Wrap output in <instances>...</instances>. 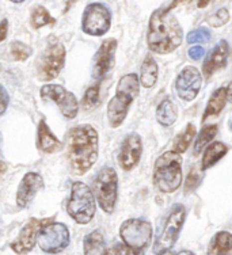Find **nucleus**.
I'll return each instance as SVG.
<instances>
[{
  "mask_svg": "<svg viewBox=\"0 0 232 255\" xmlns=\"http://www.w3.org/2000/svg\"><path fill=\"white\" fill-rule=\"evenodd\" d=\"M69 167L74 174L83 175L98 159V132L91 125H78L68 134Z\"/></svg>",
  "mask_w": 232,
  "mask_h": 255,
  "instance_id": "obj_1",
  "label": "nucleus"
},
{
  "mask_svg": "<svg viewBox=\"0 0 232 255\" xmlns=\"http://www.w3.org/2000/svg\"><path fill=\"white\" fill-rule=\"evenodd\" d=\"M183 31L177 18L167 8L151 15L148 27V48L158 54L171 53L182 44Z\"/></svg>",
  "mask_w": 232,
  "mask_h": 255,
  "instance_id": "obj_2",
  "label": "nucleus"
},
{
  "mask_svg": "<svg viewBox=\"0 0 232 255\" xmlns=\"http://www.w3.org/2000/svg\"><path fill=\"white\" fill-rule=\"evenodd\" d=\"M140 93V82L136 74H128L119 79L116 95L108 105V120L113 129L118 128L126 118L129 106Z\"/></svg>",
  "mask_w": 232,
  "mask_h": 255,
  "instance_id": "obj_3",
  "label": "nucleus"
},
{
  "mask_svg": "<svg viewBox=\"0 0 232 255\" xmlns=\"http://www.w3.org/2000/svg\"><path fill=\"white\" fill-rule=\"evenodd\" d=\"M153 183L159 190L171 194L182 183V157L175 151H167L158 157L153 170Z\"/></svg>",
  "mask_w": 232,
  "mask_h": 255,
  "instance_id": "obj_4",
  "label": "nucleus"
},
{
  "mask_svg": "<svg viewBox=\"0 0 232 255\" xmlns=\"http://www.w3.org/2000/svg\"><path fill=\"white\" fill-rule=\"evenodd\" d=\"M67 213L78 224H87L94 219V193L83 182H74L72 183L71 197H69L68 205H67Z\"/></svg>",
  "mask_w": 232,
  "mask_h": 255,
  "instance_id": "obj_5",
  "label": "nucleus"
},
{
  "mask_svg": "<svg viewBox=\"0 0 232 255\" xmlns=\"http://www.w3.org/2000/svg\"><path fill=\"white\" fill-rule=\"evenodd\" d=\"M65 64V48L57 37L50 35L38 60V78L45 82L53 80L59 76Z\"/></svg>",
  "mask_w": 232,
  "mask_h": 255,
  "instance_id": "obj_6",
  "label": "nucleus"
},
{
  "mask_svg": "<svg viewBox=\"0 0 232 255\" xmlns=\"http://www.w3.org/2000/svg\"><path fill=\"white\" fill-rule=\"evenodd\" d=\"M99 206L106 213H113L118 196V177L113 167H104L93 183Z\"/></svg>",
  "mask_w": 232,
  "mask_h": 255,
  "instance_id": "obj_7",
  "label": "nucleus"
},
{
  "mask_svg": "<svg viewBox=\"0 0 232 255\" xmlns=\"http://www.w3.org/2000/svg\"><path fill=\"white\" fill-rule=\"evenodd\" d=\"M119 236L125 246L133 250H144L152 238V227L141 219H129L119 228Z\"/></svg>",
  "mask_w": 232,
  "mask_h": 255,
  "instance_id": "obj_8",
  "label": "nucleus"
},
{
  "mask_svg": "<svg viewBox=\"0 0 232 255\" xmlns=\"http://www.w3.org/2000/svg\"><path fill=\"white\" fill-rule=\"evenodd\" d=\"M112 25L110 10L102 3H91L86 7L82 18V29L86 34L101 37L106 34Z\"/></svg>",
  "mask_w": 232,
  "mask_h": 255,
  "instance_id": "obj_9",
  "label": "nucleus"
},
{
  "mask_svg": "<svg viewBox=\"0 0 232 255\" xmlns=\"http://www.w3.org/2000/svg\"><path fill=\"white\" fill-rule=\"evenodd\" d=\"M38 246L46 254H59L64 251L69 245V231L61 223H52L40 231Z\"/></svg>",
  "mask_w": 232,
  "mask_h": 255,
  "instance_id": "obj_10",
  "label": "nucleus"
},
{
  "mask_svg": "<svg viewBox=\"0 0 232 255\" xmlns=\"http://www.w3.org/2000/svg\"><path fill=\"white\" fill-rule=\"evenodd\" d=\"M41 97L53 101L59 106L60 112L65 118L72 120L78 116L79 103H78L76 97L59 84H45L41 89Z\"/></svg>",
  "mask_w": 232,
  "mask_h": 255,
  "instance_id": "obj_11",
  "label": "nucleus"
},
{
  "mask_svg": "<svg viewBox=\"0 0 232 255\" xmlns=\"http://www.w3.org/2000/svg\"><path fill=\"white\" fill-rule=\"evenodd\" d=\"M186 217V209L183 205H177L170 213L166 226H164L162 234L158 238V241L155 243V253H160V251L170 250L177 242L179 231L182 228L183 221Z\"/></svg>",
  "mask_w": 232,
  "mask_h": 255,
  "instance_id": "obj_12",
  "label": "nucleus"
},
{
  "mask_svg": "<svg viewBox=\"0 0 232 255\" xmlns=\"http://www.w3.org/2000/svg\"><path fill=\"white\" fill-rule=\"evenodd\" d=\"M201 74L196 67H186L178 75L175 82V90L179 98L186 102H190L197 97L201 89Z\"/></svg>",
  "mask_w": 232,
  "mask_h": 255,
  "instance_id": "obj_13",
  "label": "nucleus"
},
{
  "mask_svg": "<svg viewBox=\"0 0 232 255\" xmlns=\"http://www.w3.org/2000/svg\"><path fill=\"white\" fill-rule=\"evenodd\" d=\"M50 221H52V219H45V220L31 219V220L22 228L19 236L16 238V241H14L11 243V249H12L16 254H27L29 251L33 250L35 242L38 239L40 231L42 230L46 224H49Z\"/></svg>",
  "mask_w": 232,
  "mask_h": 255,
  "instance_id": "obj_14",
  "label": "nucleus"
},
{
  "mask_svg": "<svg viewBox=\"0 0 232 255\" xmlns=\"http://www.w3.org/2000/svg\"><path fill=\"white\" fill-rule=\"evenodd\" d=\"M116 49L117 41L114 38L105 39L99 46L98 52L94 56V65H93V78L97 80L104 79L109 71L113 68L114 59H116Z\"/></svg>",
  "mask_w": 232,
  "mask_h": 255,
  "instance_id": "obj_15",
  "label": "nucleus"
},
{
  "mask_svg": "<svg viewBox=\"0 0 232 255\" xmlns=\"http://www.w3.org/2000/svg\"><path fill=\"white\" fill-rule=\"evenodd\" d=\"M143 153V142L137 133H130L123 140L118 155L119 167L123 171H130L137 166Z\"/></svg>",
  "mask_w": 232,
  "mask_h": 255,
  "instance_id": "obj_16",
  "label": "nucleus"
},
{
  "mask_svg": "<svg viewBox=\"0 0 232 255\" xmlns=\"http://www.w3.org/2000/svg\"><path fill=\"white\" fill-rule=\"evenodd\" d=\"M44 187V179L38 172H27L22 178L18 191H16V205L19 208H27L33 201L35 194Z\"/></svg>",
  "mask_w": 232,
  "mask_h": 255,
  "instance_id": "obj_17",
  "label": "nucleus"
},
{
  "mask_svg": "<svg viewBox=\"0 0 232 255\" xmlns=\"http://www.w3.org/2000/svg\"><path fill=\"white\" fill-rule=\"evenodd\" d=\"M228 57V44L227 41H220L215 48H213L208 57L205 59V63H204L203 72L205 74L207 78H209L211 75H213L218 69L223 68L226 63H227Z\"/></svg>",
  "mask_w": 232,
  "mask_h": 255,
  "instance_id": "obj_18",
  "label": "nucleus"
},
{
  "mask_svg": "<svg viewBox=\"0 0 232 255\" xmlns=\"http://www.w3.org/2000/svg\"><path fill=\"white\" fill-rule=\"evenodd\" d=\"M37 147L40 148V151L45 153L57 152L63 147V142L56 137L52 133L48 124L45 123V120H41L38 124V132H37Z\"/></svg>",
  "mask_w": 232,
  "mask_h": 255,
  "instance_id": "obj_19",
  "label": "nucleus"
},
{
  "mask_svg": "<svg viewBox=\"0 0 232 255\" xmlns=\"http://www.w3.org/2000/svg\"><path fill=\"white\" fill-rule=\"evenodd\" d=\"M232 251V235L227 231L218 232L213 236L208 249V255H230Z\"/></svg>",
  "mask_w": 232,
  "mask_h": 255,
  "instance_id": "obj_20",
  "label": "nucleus"
},
{
  "mask_svg": "<svg viewBox=\"0 0 232 255\" xmlns=\"http://www.w3.org/2000/svg\"><path fill=\"white\" fill-rule=\"evenodd\" d=\"M226 102H227V89L220 87L211 95V98L208 101V105L203 116V121H205L209 117H213V116H219L226 106Z\"/></svg>",
  "mask_w": 232,
  "mask_h": 255,
  "instance_id": "obj_21",
  "label": "nucleus"
},
{
  "mask_svg": "<svg viewBox=\"0 0 232 255\" xmlns=\"http://www.w3.org/2000/svg\"><path fill=\"white\" fill-rule=\"evenodd\" d=\"M227 152L228 148L226 144H223V142L220 141L212 142V144L207 148V151L204 152L201 170L205 171L208 168H211L212 166H215L223 156H226V153Z\"/></svg>",
  "mask_w": 232,
  "mask_h": 255,
  "instance_id": "obj_22",
  "label": "nucleus"
},
{
  "mask_svg": "<svg viewBox=\"0 0 232 255\" xmlns=\"http://www.w3.org/2000/svg\"><path fill=\"white\" fill-rule=\"evenodd\" d=\"M106 245L101 231H93L84 238V255H106Z\"/></svg>",
  "mask_w": 232,
  "mask_h": 255,
  "instance_id": "obj_23",
  "label": "nucleus"
},
{
  "mask_svg": "<svg viewBox=\"0 0 232 255\" xmlns=\"http://www.w3.org/2000/svg\"><path fill=\"white\" fill-rule=\"evenodd\" d=\"M178 118V109L173 101L164 99L156 109V120L163 127H171Z\"/></svg>",
  "mask_w": 232,
  "mask_h": 255,
  "instance_id": "obj_24",
  "label": "nucleus"
},
{
  "mask_svg": "<svg viewBox=\"0 0 232 255\" xmlns=\"http://www.w3.org/2000/svg\"><path fill=\"white\" fill-rule=\"evenodd\" d=\"M158 80V64L152 57H147L141 65L140 84L145 89H152Z\"/></svg>",
  "mask_w": 232,
  "mask_h": 255,
  "instance_id": "obj_25",
  "label": "nucleus"
},
{
  "mask_svg": "<svg viewBox=\"0 0 232 255\" xmlns=\"http://www.w3.org/2000/svg\"><path fill=\"white\" fill-rule=\"evenodd\" d=\"M56 19L49 14V11L45 8L44 5H35L33 11H31V16H30V23L31 27L34 30H38L41 27L48 25H53Z\"/></svg>",
  "mask_w": 232,
  "mask_h": 255,
  "instance_id": "obj_26",
  "label": "nucleus"
},
{
  "mask_svg": "<svg viewBox=\"0 0 232 255\" xmlns=\"http://www.w3.org/2000/svg\"><path fill=\"white\" fill-rule=\"evenodd\" d=\"M196 136V127L193 124H189L186 129L181 134H178L175 141H174V151L178 153L185 152L190 145V142Z\"/></svg>",
  "mask_w": 232,
  "mask_h": 255,
  "instance_id": "obj_27",
  "label": "nucleus"
},
{
  "mask_svg": "<svg viewBox=\"0 0 232 255\" xmlns=\"http://www.w3.org/2000/svg\"><path fill=\"white\" fill-rule=\"evenodd\" d=\"M218 133V127L216 125H208L201 129V132L198 134L197 140L194 142V153L197 155L203 151L204 148L207 147L209 142L212 141L213 137L216 136Z\"/></svg>",
  "mask_w": 232,
  "mask_h": 255,
  "instance_id": "obj_28",
  "label": "nucleus"
},
{
  "mask_svg": "<svg viewBox=\"0 0 232 255\" xmlns=\"http://www.w3.org/2000/svg\"><path fill=\"white\" fill-rule=\"evenodd\" d=\"M10 50L15 61H26L33 52L29 45L23 44L20 41H12L10 45Z\"/></svg>",
  "mask_w": 232,
  "mask_h": 255,
  "instance_id": "obj_29",
  "label": "nucleus"
},
{
  "mask_svg": "<svg viewBox=\"0 0 232 255\" xmlns=\"http://www.w3.org/2000/svg\"><path fill=\"white\" fill-rule=\"evenodd\" d=\"M99 84H94V86H91L86 94H84L83 99H82V105H83V108L86 110H91V109H94L97 105L99 103Z\"/></svg>",
  "mask_w": 232,
  "mask_h": 255,
  "instance_id": "obj_30",
  "label": "nucleus"
},
{
  "mask_svg": "<svg viewBox=\"0 0 232 255\" xmlns=\"http://www.w3.org/2000/svg\"><path fill=\"white\" fill-rule=\"evenodd\" d=\"M230 20V12H228L227 8H220L215 14L209 18L208 23L212 26V27H222L227 23Z\"/></svg>",
  "mask_w": 232,
  "mask_h": 255,
  "instance_id": "obj_31",
  "label": "nucleus"
},
{
  "mask_svg": "<svg viewBox=\"0 0 232 255\" xmlns=\"http://www.w3.org/2000/svg\"><path fill=\"white\" fill-rule=\"evenodd\" d=\"M211 39V33L207 29H197L193 30L188 34V42L189 44H197V42H208Z\"/></svg>",
  "mask_w": 232,
  "mask_h": 255,
  "instance_id": "obj_32",
  "label": "nucleus"
},
{
  "mask_svg": "<svg viewBox=\"0 0 232 255\" xmlns=\"http://www.w3.org/2000/svg\"><path fill=\"white\" fill-rule=\"evenodd\" d=\"M200 174H198L194 168H193L192 171L189 172L188 175V179H186V185H185V191L186 193H190V191H193L196 187L200 185Z\"/></svg>",
  "mask_w": 232,
  "mask_h": 255,
  "instance_id": "obj_33",
  "label": "nucleus"
},
{
  "mask_svg": "<svg viewBox=\"0 0 232 255\" xmlns=\"http://www.w3.org/2000/svg\"><path fill=\"white\" fill-rule=\"evenodd\" d=\"M8 102H10V97H8L4 87L0 84V116L4 114L7 106H8Z\"/></svg>",
  "mask_w": 232,
  "mask_h": 255,
  "instance_id": "obj_34",
  "label": "nucleus"
},
{
  "mask_svg": "<svg viewBox=\"0 0 232 255\" xmlns=\"http://www.w3.org/2000/svg\"><path fill=\"white\" fill-rule=\"evenodd\" d=\"M188 54H189V57H190L192 60H200L201 57H203L204 54H205V49H204L203 46L197 45V46H193V48H190Z\"/></svg>",
  "mask_w": 232,
  "mask_h": 255,
  "instance_id": "obj_35",
  "label": "nucleus"
},
{
  "mask_svg": "<svg viewBox=\"0 0 232 255\" xmlns=\"http://www.w3.org/2000/svg\"><path fill=\"white\" fill-rule=\"evenodd\" d=\"M7 33H8V20L3 19L0 22V42L7 38Z\"/></svg>",
  "mask_w": 232,
  "mask_h": 255,
  "instance_id": "obj_36",
  "label": "nucleus"
},
{
  "mask_svg": "<svg viewBox=\"0 0 232 255\" xmlns=\"http://www.w3.org/2000/svg\"><path fill=\"white\" fill-rule=\"evenodd\" d=\"M121 255H144L143 250H133L128 246L122 245V251H121Z\"/></svg>",
  "mask_w": 232,
  "mask_h": 255,
  "instance_id": "obj_37",
  "label": "nucleus"
},
{
  "mask_svg": "<svg viewBox=\"0 0 232 255\" xmlns=\"http://www.w3.org/2000/svg\"><path fill=\"white\" fill-rule=\"evenodd\" d=\"M121 251H122V245H116L113 249H110L106 255H121Z\"/></svg>",
  "mask_w": 232,
  "mask_h": 255,
  "instance_id": "obj_38",
  "label": "nucleus"
},
{
  "mask_svg": "<svg viewBox=\"0 0 232 255\" xmlns=\"http://www.w3.org/2000/svg\"><path fill=\"white\" fill-rule=\"evenodd\" d=\"M190 1H192V0H174L173 3L170 4V7H168L167 10H168V11H171V10H173V8H175L177 5L182 4V3H190Z\"/></svg>",
  "mask_w": 232,
  "mask_h": 255,
  "instance_id": "obj_39",
  "label": "nucleus"
},
{
  "mask_svg": "<svg viewBox=\"0 0 232 255\" xmlns=\"http://www.w3.org/2000/svg\"><path fill=\"white\" fill-rule=\"evenodd\" d=\"M227 101H230L232 103V82L227 87Z\"/></svg>",
  "mask_w": 232,
  "mask_h": 255,
  "instance_id": "obj_40",
  "label": "nucleus"
},
{
  "mask_svg": "<svg viewBox=\"0 0 232 255\" xmlns=\"http://www.w3.org/2000/svg\"><path fill=\"white\" fill-rule=\"evenodd\" d=\"M211 3V0H198L197 1V4L200 8H204V7H207L208 4Z\"/></svg>",
  "mask_w": 232,
  "mask_h": 255,
  "instance_id": "obj_41",
  "label": "nucleus"
},
{
  "mask_svg": "<svg viewBox=\"0 0 232 255\" xmlns=\"http://www.w3.org/2000/svg\"><path fill=\"white\" fill-rule=\"evenodd\" d=\"M5 170H7V164L0 160V177H1V174H4Z\"/></svg>",
  "mask_w": 232,
  "mask_h": 255,
  "instance_id": "obj_42",
  "label": "nucleus"
},
{
  "mask_svg": "<svg viewBox=\"0 0 232 255\" xmlns=\"http://www.w3.org/2000/svg\"><path fill=\"white\" fill-rule=\"evenodd\" d=\"M158 255H174V254L170 250H166V251H160V253H158Z\"/></svg>",
  "mask_w": 232,
  "mask_h": 255,
  "instance_id": "obj_43",
  "label": "nucleus"
},
{
  "mask_svg": "<svg viewBox=\"0 0 232 255\" xmlns=\"http://www.w3.org/2000/svg\"><path fill=\"white\" fill-rule=\"evenodd\" d=\"M178 255H194L192 253V251H188V250H183V251H181V253H179V254Z\"/></svg>",
  "mask_w": 232,
  "mask_h": 255,
  "instance_id": "obj_44",
  "label": "nucleus"
},
{
  "mask_svg": "<svg viewBox=\"0 0 232 255\" xmlns=\"http://www.w3.org/2000/svg\"><path fill=\"white\" fill-rule=\"evenodd\" d=\"M12 3H22V1H25V0H11Z\"/></svg>",
  "mask_w": 232,
  "mask_h": 255,
  "instance_id": "obj_45",
  "label": "nucleus"
},
{
  "mask_svg": "<svg viewBox=\"0 0 232 255\" xmlns=\"http://www.w3.org/2000/svg\"><path fill=\"white\" fill-rule=\"evenodd\" d=\"M231 130H232V121H231Z\"/></svg>",
  "mask_w": 232,
  "mask_h": 255,
  "instance_id": "obj_46",
  "label": "nucleus"
}]
</instances>
